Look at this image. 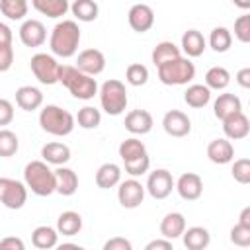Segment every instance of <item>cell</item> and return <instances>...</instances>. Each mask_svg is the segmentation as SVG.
Instances as JSON below:
<instances>
[{"label":"cell","instance_id":"28","mask_svg":"<svg viewBox=\"0 0 250 250\" xmlns=\"http://www.w3.org/2000/svg\"><path fill=\"white\" fill-rule=\"evenodd\" d=\"M182 240L188 250H203L209 246L211 234L205 227H189L182 232Z\"/></svg>","mask_w":250,"mask_h":250},{"label":"cell","instance_id":"31","mask_svg":"<svg viewBox=\"0 0 250 250\" xmlns=\"http://www.w3.org/2000/svg\"><path fill=\"white\" fill-rule=\"evenodd\" d=\"M82 230V217L76 211H62L57 219V232L62 236H74Z\"/></svg>","mask_w":250,"mask_h":250},{"label":"cell","instance_id":"19","mask_svg":"<svg viewBox=\"0 0 250 250\" xmlns=\"http://www.w3.org/2000/svg\"><path fill=\"white\" fill-rule=\"evenodd\" d=\"M55 191L57 193H61V195H64V197H70V195H74L76 193V189H78V176H76V172L72 170V168H68V166H57V170H55Z\"/></svg>","mask_w":250,"mask_h":250},{"label":"cell","instance_id":"4","mask_svg":"<svg viewBox=\"0 0 250 250\" xmlns=\"http://www.w3.org/2000/svg\"><path fill=\"white\" fill-rule=\"evenodd\" d=\"M23 184L27 186V189H31V193L39 197H47L55 193L57 188L55 170H51V166L45 160H31L23 168Z\"/></svg>","mask_w":250,"mask_h":250},{"label":"cell","instance_id":"9","mask_svg":"<svg viewBox=\"0 0 250 250\" xmlns=\"http://www.w3.org/2000/svg\"><path fill=\"white\" fill-rule=\"evenodd\" d=\"M27 201V186L14 178H0V203L6 209H21Z\"/></svg>","mask_w":250,"mask_h":250},{"label":"cell","instance_id":"5","mask_svg":"<svg viewBox=\"0 0 250 250\" xmlns=\"http://www.w3.org/2000/svg\"><path fill=\"white\" fill-rule=\"evenodd\" d=\"M39 125L45 133H49L53 137H66L76 127V121L70 111L62 109L61 105L47 104L39 111Z\"/></svg>","mask_w":250,"mask_h":250},{"label":"cell","instance_id":"45","mask_svg":"<svg viewBox=\"0 0 250 250\" xmlns=\"http://www.w3.org/2000/svg\"><path fill=\"white\" fill-rule=\"evenodd\" d=\"M133 244L123 236H113L104 244V250H131Z\"/></svg>","mask_w":250,"mask_h":250},{"label":"cell","instance_id":"26","mask_svg":"<svg viewBox=\"0 0 250 250\" xmlns=\"http://www.w3.org/2000/svg\"><path fill=\"white\" fill-rule=\"evenodd\" d=\"M121 182V166L115 162H105L96 172V186L102 189L115 188Z\"/></svg>","mask_w":250,"mask_h":250},{"label":"cell","instance_id":"3","mask_svg":"<svg viewBox=\"0 0 250 250\" xmlns=\"http://www.w3.org/2000/svg\"><path fill=\"white\" fill-rule=\"evenodd\" d=\"M119 156L123 160V166H125V172L131 176V178H137V176H143L148 172L150 168V158H148V152H146V146L141 139L137 137H129L125 141H121L119 145Z\"/></svg>","mask_w":250,"mask_h":250},{"label":"cell","instance_id":"48","mask_svg":"<svg viewBox=\"0 0 250 250\" xmlns=\"http://www.w3.org/2000/svg\"><path fill=\"white\" fill-rule=\"evenodd\" d=\"M236 82H238V86H242V88H250V68L248 66H244V68H240L238 72H236Z\"/></svg>","mask_w":250,"mask_h":250},{"label":"cell","instance_id":"49","mask_svg":"<svg viewBox=\"0 0 250 250\" xmlns=\"http://www.w3.org/2000/svg\"><path fill=\"white\" fill-rule=\"evenodd\" d=\"M12 39H14L12 29H10L6 23L0 21V45H4V43H12Z\"/></svg>","mask_w":250,"mask_h":250},{"label":"cell","instance_id":"37","mask_svg":"<svg viewBox=\"0 0 250 250\" xmlns=\"http://www.w3.org/2000/svg\"><path fill=\"white\" fill-rule=\"evenodd\" d=\"M74 121H76L78 127H82V129H96V127H100V123H102V113H100V109H96V107H92V105H84V107L78 109Z\"/></svg>","mask_w":250,"mask_h":250},{"label":"cell","instance_id":"11","mask_svg":"<svg viewBox=\"0 0 250 250\" xmlns=\"http://www.w3.org/2000/svg\"><path fill=\"white\" fill-rule=\"evenodd\" d=\"M145 189L154 199H166L174 189V178L166 168H156L148 174Z\"/></svg>","mask_w":250,"mask_h":250},{"label":"cell","instance_id":"38","mask_svg":"<svg viewBox=\"0 0 250 250\" xmlns=\"http://www.w3.org/2000/svg\"><path fill=\"white\" fill-rule=\"evenodd\" d=\"M20 148V139L14 131L10 129H0V156L2 158H10L18 152Z\"/></svg>","mask_w":250,"mask_h":250},{"label":"cell","instance_id":"22","mask_svg":"<svg viewBox=\"0 0 250 250\" xmlns=\"http://www.w3.org/2000/svg\"><path fill=\"white\" fill-rule=\"evenodd\" d=\"M207 49V39L203 37L201 31L197 29H188L184 35H182V51L186 53L188 59H195V57H201Z\"/></svg>","mask_w":250,"mask_h":250},{"label":"cell","instance_id":"44","mask_svg":"<svg viewBox=\"0 0 250 250\" xmlns=\"http://www.w3.org/2000/svg\"><path fill=\"white\" fill-rule=\"evenodd\" d=\"M14 121V104L6 98H0V127Z\"/></svg>","mask_w":250,"mask_h":250},{"label":"cell","instance_id":"46","mask_svg":"<svg viewBox=\"0 0 250 250\" xmlns=\"http://www.w3.org/2000/svg\"><path fill=\"white\" fill-rule=\"evenodd\" d=\"M0 248H2V250H23L25 244H23V240L18 238V236H6V238L0 240Z\"/></svg>","mask_w":250,"mask_h":250},{"label":"cell","instance_id":"20","mask_svg":"<svg viewBox=\"0 0 250 250\" xmlns=\"http://www.w3.org/2000/svg\"><path fill=\"white\" fill-rule=\"evenodd\" d=\"M207 158L213 164H229L234 160V146L232 143L225 137V139H213L207 145Z\"/></svg>","mask_w":250,"mask_h":250},{"label":"cell","instance_id":"35","mask_svg":"<svg viewBox=\"0 0 250 250\" xmlns=\"http://www.w3.org/2000/svg\"><path fill=\"white\" fill-rule=\"evenodd\" d=\"M209 47L215 51V53H227L232 45V33L227 29V27H213L211 33H209Z\"/></svg>","mask_w":250,"mask_h":250},{"label":"cell","instance_id":"47","mask_svg":"<svg viewBox=\"0 0 250 250\" xmlns=\"http://www.w3.org/2000/svg\"><path fill=\"white\" fill-rule=\"evenodd\" d=\"M145 250H172V240H168V238H156V240H150L146 246H145Z\"/></svg>","mask_w":250,"mask_h":250},{"label":"cell","instance_id":"6","mask_svg":"<svg viewBox=\"0 0 250 250\" xmlns=\"http://www.w3.org/2000/svg\"><path fill=\"white\" fill-rule=\"evenodd\" d=\"M156 70H158V80L166 86H184L195 78V64L182 55L168 62H162L160 66H156Z\"/></svg>","mask_w":250,"mask_h":250},{"label":"cell","instance_id":"50","mask_svg":"<svg viewBox=\"0 0 250 250\" xmlns=\"http://www.w3.org/2000/svg\"><path fill=\"white\" fill-rule=\"evenodd\" d=\"M238 223H240V225H246V227H250V207H244V209L240 211Z\"/></svg>","mask_w":250,"mask_h":250},{"label":"cell","instance_id":"16","mask_svg":"<svg viewBox=\"0 0 250 250\" xmlns=\"http://www.w3.org/2000/svg\"><path fill=\"white\" fill-rule=\"evenodd\" d=\"M47 39V29L39 20H25L20 25V41L25 47H41Z\"/></svg>","mask_w":250,"mask_h":250},{"label":"cell","instance_id":"8","mask_svg":"<svg viewBox=\"0 0 250 250\" xmlns=\"http://www.w3.org/2000/svg\"><path fill=\"white\" fill-rule=\"evenodd\" d=\"M29 68L33 72V76L45 84V86H53L59 82V74H61V62L47 53H35L29 61Z\"/></svg>","mask_w":250,"mask_h":250},{"label":"cell","instance_id":"39","mask_svg":"<svg viewBox=\"0 0 250 250\" xmlns=\"http://www.w3.org/2000/svg\"><path fill=\"white\" fill-rule=\"evenodd\" d=\"M125 80L131 86H145L148 82V68L141 62H131L125 70Z\"/></svg>","mask_w":250,"mask_h":250},{"label":"cell","instance_id":"32","mask_svg":"<svg viewBox=\"0 0 250 250\" xmlns=\"http://www.w3.org/2000/svg\"><path fill=\"white\" fill-rule=\"evenodd\" d=\"M70 12H72V16H74L78 21L88 23V21H94V20L98 18L100 6H98L96 0H74V2L70 4Z\"/></svg>","mask_w":250,"mask_h":250},{"label":"cell","instance_id":"7","mask_svg":"<svg viewBox=\"0 0 250 250\" xmlns=\"http://www.w3.org/2000/svg\"><path fill=\"white\" fill-rule=\"evenodd\" d=\"M100 96V105L107 115H121L127 109L129 98H127V88L121 80L109 78L98 88Z\"/></svg>","mask_w":250,"mask_h":250},{"label":"cell","instance_id":"29","mask_svg":"<svg viewBox=\"0 0 250 250\" xmlns=\"http://www.w3.org/2000/svg\"><path fill=\"white\" fill-rule=\"evenodd\" d=\"M31 6L47 16V18H53V20H59L62 16H66V12L70 10V4L68 0H31Z\"/></svg>","mask_w":250,"mask_h":250},{"label":"cell","instance_id":"10","mask_svg":"<svg viewBox=\"0 0 250 250\" xmlns=\"http://www.w3.org/2000/svg\"><path fill=\"white\" fill-rule=\"evenodd\" d=\"M117 199H119V205L125 207V209H137L143 201H145V186L137 180V178H129L125 182H119L117 184Z\"/></svg>","mask_w":250,"mask_h":250},{"label":"cell","instance_id":"43","mask_svg":"<svg viewBox=\"0 0 250 250\" xmlns=\"http://www.w3.org/2000/svg\"><path fill=\"white\" fill-rule=\"evenodd\" d=\"M14 64V47L12 43L0 45V72H8Z\"/></svg>","mask_w":250,"mask_h":250},{"label":"cell","instance_id":"15","mask_svg":"<svg viewBox=\"0 0 250 250\" xmlns=\"http://www.w3.org/2000/svg\"><path fill=\"white\" fill-rule=\"evenodd\" d=\"M74 66L90 76H98L105 68V55L100 49H84L78 53Z\"/></svg>","mask_w":250,"mask_h":250},{"label":"cell","instance_id":"33","mask_svg":"<svg viewBox=\"0 0 250 250\" xmlns=\"http://www.w3.org/2000/svg\"><path fill=\"white\" fill-rule=\"evenodd\" d=\"M180 55H182V51H180L178 45H174L172 41H160V43H156V47L152 49L150 59H152L154 66H160L162 62H168V61H172V59H176V57H180Z\"/></svg>","mask_w":250,"mask_h":250},{"label":"cell","instance_id":"30","mask_svg":"<svg viewBox=\"0 0 250 250\" xmlns=\"http://www.w3.org/2000/svg\"><path fill=\"white\" fill-rule=\"evenodd\" d=\"M184 102L193 109H201L211 102V90L205 84H189L184 92Z\"/></svg>","mask_w":250,"mask_h":250},{"label":"cell","instance_id":"12","mask_svg":"<svg viewBox=\"0 0 250 250\" xmlns=\"http://www.w3.org/2000/svg\"><path fill=\"white\" fill-rule=\"evenodd\" d=\"M127 21H129V27L137 33H146L152 25H154V10L145 4V2H137L129 8V14H127Z\"/></svg>","mask_w":250,"mask_h":250},{"label":"cell","instance_id":"1","mask_svg":"<svg viewBox=\"0 0 250 250\" xmlns=\"http://www.w3.org/2000/svg\"><path fill=\"white\" fill-rule=\"evenodd\" d=\"M80 27L74 20H62L59 21L49 37V49L55 57L61 59H70L76 55L78 45H80Z\"/></svg>","mask_w":250,"mask_h":250},{"label":"cell","instance_id":"36","mask_svg":"<svg viewBox=\"0 0 250 250\" xmlns=\"http://www.w3.org/2000/svg\"><path fill=\"white\" fill-rule=\"evenodd\" d=\"M230 84V72L225 66H211L205 72V86L209 90H225Z\"/></svg>","mask_w":250,"mask_h":250},{"label":"cell","instance_id":"17","mask_svg":"<svg viewBox=\"0 0 250 250\" xmlns=\"http://www.w3.org/2000/svg\"><path fill=\"white\" fill-rule=\"evenodd\" d=\"M223 133L229 141H240L250 133V121L242 111H236L223 119Z\"/></svg>","mask_w":250,"mask_h":250},{"label":"cell","instance_id":"41","mask_svg":"<svg viewBox=\"0 0 250 250\" xmlns=\"http://www.w3.org/2000/svg\"><path fill=\"white\" fill-rule=\"evenodd\" d=\"M234 37L240 43H250V16H238L234 20Z\"/></svg>","mask_w":250,"mask_h":250},{"label":"cell","instance_id":"27","mask_svg":"<svg viewBox=\"0 0 250 250\" xmlns=\"http://www.w3.org/2000/svg\"><path fill=\"white\" fill-rule=\"evenodd\" d=\"M31 244L39 250H51L59 244V232L57 229L49 227V225H39L33 229L31 232Z\"/></svg>","mask_w":250,"mask_h":250},{"label":"cell","instance_id":"21","mask_svg":"<svg viewBox=\"0 0 250 250\" xmlns=\"http://www.w3.org/2000/svg\"><path fill=\"white\" fill-rule=\"evenodd\" d=\"M16 105L23 111H35L43 105V94L35 86H20L16 90Z\"/></svg>","mask_w":250,"mask_h":250},{"label":"cell","instance_id":"13","mask_svg":"<svg viewBox=\"0 0 250 250\" xmlns=\"http://www.w3.org/2000/svg\"><path fill=\"white\" fill-rule=\"evenodd\" d=\"M174 189L178 191V195L186 201H195L201 197L203 193V180L199 174L195 172H184L176 182H174Z\"/></svg>","mask_w":250,"mask_h":250},{"label":"cell","instance_id":"40","mask_svg":"<svg viewBox=\"0 0 250 250\" xmlns=\"http://www.w3.org/2000/svg\"><path fill=\"white\" fill-rule=\"evenodd\" d=\"M230 174H232V178H234L238 184H242V186L250 184V160H248V158H238V160H234V164H232V168H230Z\"/></svg>","mask_w":250,"mask_h":250},{"label":"cell","instance_id":"14","mask_svg":"<svg viewBox=\"0 0 250 250\" xmlns=\"http://www.w3.org/2000/svg\"><path fill=\"white\" fill-rule=\"evenodd\" d=\"M162 127L170 137L182 139L191 133V119L180 109H170L162 117Z\"/></svg>","mask_w":250,"mask_h":250},{"label":"cell","instance_id":"2","mask_svg":"<svg viewBox=\"0 0 250 250\" xmlns=\"http://www.w3.org/2000/svg\"><path fill=\"white\" fill-rule=\"evenodd\" d=\"M59 82L76 98V100H92L98 94V82L94 76L78 70L76 66L70 64H61V74H59Z\"/></svg>","mask_w":250,"mask_h":250},{"label":"cell","instance_id":"24","mask_svg":"<svg viewBox=\"0 0 250 250\" xmlns=\"http://www.w3.org/2000/svg\"><path fill=\"white\" fill-rule=\"evenodd\" d=\"M41 158L47 162V164H53V166H62L70 160V148L68 145L64 143H59V141H53V143H47L41 146Z\"/></svg>","mask_w":250,"mask_h":250},{"label":"cell","instance_id":"51","mask_svg":"<svg viewBox=\"0 0 250 250\" xmlns=\"http://www.w3.org/2000/svg\"><path fill=\"white\" fill-rule=\"evenodd\" d=\"M232 4L240 10H248L250 8V0H232Z\"/></svg>","mask_w":250,"mask_h":250},{"label":"cell","instance_id":"34","mask_svg":"<svg viewBox=\"0 0 250 250\" xmlns=\"http://www.w3.org/2000/svg\"><path fill=\"white\" fill-rule=\"evenodd\" d=\"M29 10V0H0V12L8 20L20 21L27 16Z\"/></svg>","mask_w":250,"mask_h":250},{"label":"cell","instance_id":"42","mask_svg":"<svg viewBox=\"0 0 250 250\" xmlns=\"http://www.w3.org/2000/svg\"><path fill=\"white\" fill-rule=\"evenodd\" d=\"M230 242L236 244V246H242V248L250 246V227L236 223L230 229Z\"/></svg>","mask_w":250,"mask_h":250},{"label":"cell","instance_id":"18","mask_svg":"<svg viewBox=\"0 0 250 250\" xmlns=\"http://www.w3.org/2000/svg\"><path fill=\"white\" fill-rule=\"evenodd\" d=\"M123 125H125V129H127L131 135L139 137V135L150 133L154 121H152V115H150L146 109H133V111H129V113L125 115V123H123Z\"/></svg>","mask_w":250,"mask_h":250},{"label":"cell","instance_id":"23","mask_svg":"<svg viewBox=\"0 0 250 250\" xmlns=\"http://www.w3.org/2000/svg\"><path fill=\"white\" fill-rule=\"evenodd\" d=\"M236 111H242V102L238 96L230 94V92H225V94H219L217 100L213 102V113L217 119H225Z\"/></svg>","mask_w":250,"mask_h":250},{"label":"cell","instance_id":"25","mask_svg":"<svg viewBox=\"0 0 250 250\" xmlns=\"http://www.w3.org/2000/svg\"><path fill=\"white\" fill-rule=\"evenodd\" d=\"M186 230V217L178 211H172V213H166L164 219L160 221V234L168 240H174V238H180L182 232Z\"/></svg>","mask_w":250,"mask_h":250}]
</instances>
